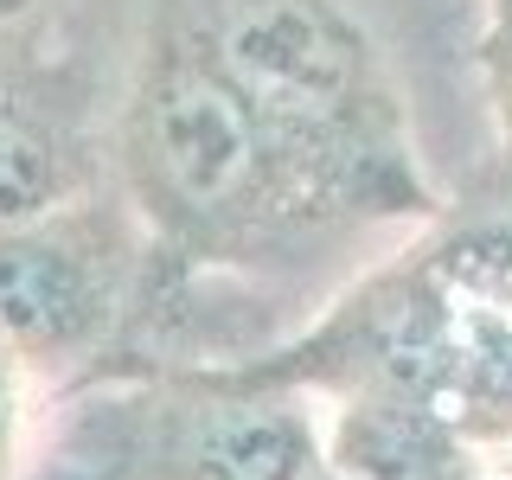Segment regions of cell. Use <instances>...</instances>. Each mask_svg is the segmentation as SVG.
Returning a JSON list of instances; mask_svg holds the SVG:
<instances>
[{
  "instance_id": "cell-6",
  "label": "cell",
  "mask_w": 512,
  "mask_h": 480,
  "mask_svg": "<svg viewBox=\"0 0 512 480\" xmlns=\"http://www.w3.org/2000/svg\"><path fill=\"white\" fill-rule=\"evenodd\" d=\"M103 180L109 154L90 103L0 39V224L52 212Z\"/></svg>"
},
{
  "instance_id": "cell-10",
  "label": "cell",
  "mask_w": 512,
  "mask_h": 480,
  "mask_svg": "<svg viewBox=\"0 0 512 480\" xmlns=\"http://www.w3.org/2000/svg\"><path fill=\"white\" fill-rule=\"evenodd\" d=\"M52 7H58V0H0V39H20V32H32Z\"/></svg>"
},
{
  "instance_id": "cell-9",
  "label": "cell",
  "mask_w": 512,
  "mask_h": 480,
  "mask_svg": "<svg viewBox=\"0 0 512 480\" xmlns=\"http://www.w3.org/2000/svg\"><path fill=\"white\" fill-rule=\"evenodd\" d=\"M436 480H512V448H468Z\"/></svg>"
},
{
  "instance_id": "cell-7",
  "label": "cell",
  "mask_w": 512,
  "mask_h": 480,
  "mask_svg": "<svg viewBox=\"0 0 512 480\" xmlns=\"http://www.w3.org/2000/svg\"><path fill=\"white\" fill-rule=\"evenodd\" d=\"M474 90L500 205L512 212V0H474Z\"/></svg>"
},
{
  "instance_id": "cell-2",
  "label": "cell",
  "mask_w": 512,
  "mask_h": 480,
  "mask_svg": "<svg viewBox=\"0 0 512 480\" xmlns=\"http://www.w3.org/2000/svg\"><path fill=\"white\" fill-rule=\"evenodd\" d=\"M180 365L308 391L327 455L359 480H436L468 448H512V212H442L301 333Z\"/></svg>"
},
{
  "instance_id": "cell-8",
  "label": "cell",
  "mask_w": 512,
  "mask_h": 480,
  "mask_svg": "<svg viewBox=\"0 0 512 480\" xmlns=\"http://www.w3.org/2000/svg\"><path fill=\"white\" fill-rule=\"evenodd\" d=\"M32 372L0 352V480H26L32 442H39V416H32Z\"/></svg>"
},
{
  "instance_id": "cell-1",
  "label": "cell",
  "mask_w": 512,
  "mask_h": 480,
  "mask_svg": "<svg viewBox=\"0 0 512 480\" xmlns=\"http://www.w3.org/2000/svg\"><path fill=\"white\" fill-rule=\"evenodd\" d=\"M103 154L154 250V276H288L314 263L340 295L436 224L269 116L224 71L186 0H148Z\"/></svg>"
},
{
  "instance_id": "cell-3",
  "label": "cell",
  "mask_w": 512,
  "mask_h": 480,
  "mask_svg": "<svg viewBox=\"0 0 512 480\" xmlns=\"http://www.w3.org/2000/svg\"><path fill=\"white\" fill-rule=\"evenodd\" d=\"M320 455L327 416L308 391L154 365L90 378L39 429L26 480H301Z\"/></svg>"
},
{
  "instance_id": "cell-4",
  "label": "cell",
  "mask_w": 512,
  "mask_h": 480,
  "mask_svg": "<svg viewBox=\"0 0 512 480\" xmlns=\"http://www.w3.org/2000/svg\"><path fill=\"white\" fill-rule=\"evenodd\" d=\"M186 13L276 122L391 199L442 218L391 52L352 0H186Z\"/></svg>"
},
{
  "instance_id": "cell-11",
  "label": "cell",
  "mask_w": 512,
  "mask_h": 480,
  "mask_svg": "<svg viewBox=\"0 0 512 480\" xmlns=\"http://www.w3.org/2000/svg\"><path fill=\"white\" fill-rule=\"evenodd\" d=\"M301 480H359V474H346V468H340V461H333V455H320V461H314V468L301 474Z\"/></svg>"
},
{
  "instance_id": "cell-5",
  "label": "cell",
  "mask_w": 512,
  "mask_h": 480,
  "mask_svg": "<svg viewBox=\"0 0 512 480\" xmlns=\"http://www.w3.org/2000/svg\"><path fill=\"white\" fill-rule=\"evenodd\" d=\"M154 250L116 186L0 224V352L32 384L96 378L128 314L148 301Z\"/></svg>"
}]
</instances>
